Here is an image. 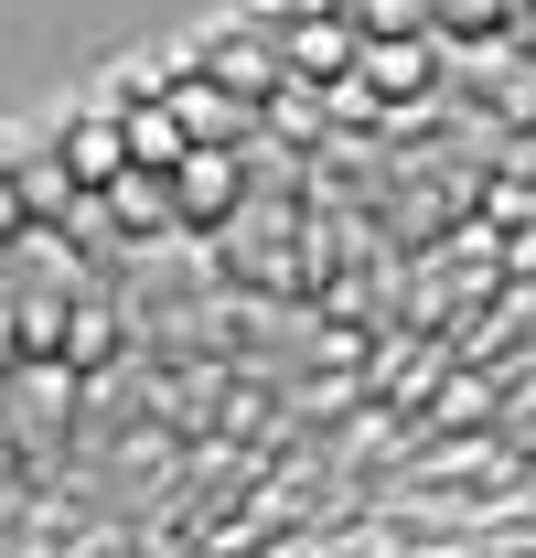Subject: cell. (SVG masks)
<instances>
[{"label": "cell", "instance_id": "obj_1", "mask_svg": "<svg viewBox=\"0 0 536 558\" xmlns=\"http://www.w3.org/2000/svg\"><path fill=\"white\" fill-rule=\"evenodd\" d=\"M150 108H161V119H172V130H183V150H236V140L258 130V108H236V97H226V86H215V75H172V86H161V97H150Z\"/></svg>", "mask_w": 536, "mask_h": 558}, {"label": "cell", "instance_id": "obj_2", "mask_svg": "<svg viewBox=\"0 0 536 558\" xmlns=\"http://www.w3.org/2000/svg\"><path fill=\"white\" fill-rule=\"evenodd\" d=\"M44 150H54L65 194H75V183H97V194H108V183L130 172V150H119V119H75V130H65V140H44Z\"/></svg>", "mask_w": 536, "mask_h": 558}, {"label": "cell", "instance_id": "obj_3", "mask_svg": "<svg viewBox=\"0 0 536 558\" xmlns=\"http://www.w3.org/2000/svg\"><path fill=\"white\" fill-rule=\"evenodd\" d=\"M194 75H215V86H226L236 108H258L268 86H279V54H268V44H215V54H204Z\"/></svg>", "mask_w": 536, "mask_h": 558}, {"label": "cell", "instance_id": "obj_4", "mask_svg": "<svg viewBox=\"0 0 536 558\" xmlns=\"http://www.w3.org/2000/svg\"><path fill=\"white\" fill-rule=\"evenodd\" d=\"M279 65H290V75H322V86H333V75L354 65V22H301Z\"/></svg>", "mask_w": 536, "mask_h": 558}, {"label": "cell", "instance_id": "obj_5", "mask_svg": "<svg viewBox=\"0 0 536 558\" xmlns=\"http://www.w3.org/2000/svg\"><path fill=\"white\" fill-rule=\"evenodd\" d=\"M119 150H130V172H172V161H183V130H172L161 108H130V119H119Z\"/></svg>", "mask_w": 536, "mask_h": 558}, {"label": "cell", "instance_id": "obj_6", "mask_svg": "<svg viewBox=\"0 0 536 558\" xmlns=\"http://www.w3.org/2000/svg\"><path fill=\"white\" fill-rule=\"evenodd\" d=\"M172 172H183V205H236V150H183V161H172Z\"/></svg>", "mask_w": 536, "mask_h": 558}, {"label": "cell", "instance_id": "obj_7", "mask_svg": "<svg viewBox=\"0 0 536 558\" xmlns=\"http://www.w3.org/2000/svg\"><path fill=\"white\" fill-rule=\"evenodd\" d=\"M354 65L376 75V86H429L440 54H429V44H354Z\"/></svg>", "mask_w": 536, "mask_h": 558}, {"label": "cell", "instance_id": "obj_8", "mask_svg": "<svg viewBox=\"0 0 536 558\" xmlns=\"http://www.w3.org/2000/svg\"><path fill=\"white\" fill-rule=\"evenodd\" d=\"M108 205H119V226H172V194H161V183H139V172L108 183Z\"/></svg>", "mask_w": 536, "mask_h": 558}, {"label": "cell", "instance_id": "obj_9", "mask_svg": "<svg viewBox=\"0 0 536 558\" xmlns=\"http://www.w3.org/2000/svg\"><path fill=\"white\" fill-rule=\"evenodd\" d=\"M462 22H494V0H451V33H462Z\"/></svg>", "mask_w": 536, "mask_h": 558}, {"label": "cell", "instance_id": "obj_10", "mask_svg": "<svg viewBox=\"0 0 536 558\" xmlns=\"http://www.w3.org/2000/svg\"><path fill=\"white\" fill-rule=\"evenodd\" d=\"M0 236H22V205H11V172H0Z\"/></svg>", "mask_w": 536, "mask_h": 558}]
</instances>
